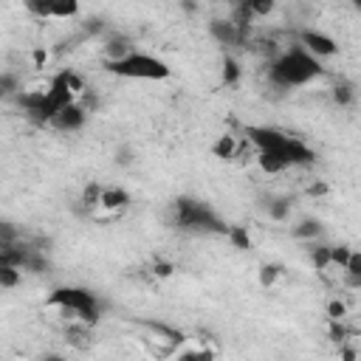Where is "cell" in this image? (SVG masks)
<instances>
[{
  "mask_svg": "<svg viewBox=\"0 0 361 361\" xmlns=\"http://www.w3.org/2000/svg\"><path fill=\"white\" fill-rule=\"evenodd\" d=\"M319 73H322V62L305 45H293L282 51L268 68V79L276 87H302L313 82Z\"/></svg>",
  "mask_w": 361,
  "mask_h": 361,
  "instance_id": "obj_1",
  "label": "cell"
},
{
  "mask_svg": "<svg viewBox=\"0 0 361 361\" xmlns=\"http://www.w3.org/2000/svg\"><path fill=\"white\" fill-rule=\"evenodd\" d=\"M248 141L257 147V152H276L288 161V166H307L316 161V152L302 141V138H293L282 130H274V127H259V124H251L245 130Z\"/></svg>",
  "mask_w": 361,
  "mask_h": 361,
  "instance_id": "obj_2",
  "label": "cell"
},
{
  "mask_svg": "<svg viewBox=\"0 0 361 361\" xmlns=\"http://www.w3.org/2000/svg\"><path fill=\"white\" fill-rule=\"evenodd\" d=\"M172 214H175V226L192 234H228L231 228L217 217V212L209 203L197 197H186V195L172 203Z\"/></svg>",
  "mask_w": 361,
  "mask_h": 361,
  "instance_id": "obj_3",
  "label": "cell"
},
{
  "mask_svg": "<svg viewBox=\"0 0 361 361\" xmlns=\"http://www.w3.org/2000/svg\"><path fill=\"white\" fill-rule=\"evenodd\" d=\"M104 71L118 79H144V82H161V79H169L172 73L164 59L144 51H130L121 59H104Z\"/></svg>",
  "mask_w": 361,
  "mask_h": 361,
  "instance_id": "obj_4",
  "label": "cell"
},
{
  "mask_svg": "<svg viewBox=\"0 0 361 361\" xmlns=\"http://www.w3.org/2000/svg\"><path fill=\"white\" fill-rule=\"evenodd\" d=\"M51 305L62 307V310H71L76 313V319H82L85 324H96L99 316H102V305H99V296L87 288H73V285H65V288H54L51 296H48Z\"/></svg>",
  "mask_w": 361,
  "mask_h": 361,
  "instance_id": "obj_5",
  "label": "cell"
},
{
  "mask_svg": "<svg viewBox=\"0 0 361 361\" xmlns=\"http://www.w3.org/2000/svg\"><path fill=\"white\" fill-rule=\"evenodd\" d=\"M299 45H305L313 56H319V59H327V56H333L336 51H338V45H336V39L330 37V34H324V31H316V28H305L302 34H299Z\"/></svg>",
  "mask_w": 361,
  "mask_h": 361,
  "instance_id": "obj_6",
  "label": "cell"
},
{
  "mask_svg": "<svg viewBox=\"0 0 361 361\" xmlns=\"http://www.w3.org/2000/svg\"><path fill=\"white\" fill-rule=\"evenodd\" d=\"M85 121H87V107L79 104V102H73V104H68L65 110H59V113L54 116L51 127H56V130H62V133H76V130L85 127Z\"/></svg>",
  "mask_w": 361,
  "mask_h": 361,
  "instance_id": "obj_7",
  "label": "cell"
},
{
  "mask_svg": "<svg viewBox=\"0 0 361 361\" xmlns=\"http://www.w3.org/2000/svg\"><path fill=\"white\" fill-rule=\"evenodd\" d=\"M209 31L220 45H237L245 34V25H240L237 20H212Z\"/></svg>",
  "mask_w": 361,
  "mask_h": 361,
  "instance_id": "obj_8",
  "label": "cell"
},
{
  "mask_svg": "<svg viewBox=\"0 0 361 361\" xmlns=\"http://www.w3.org/2000/svg\"><path fill=\"white\" fill-rule=\"evenodd\" d=\"M257 164H259V169L268 172V175H279V172L288 169V161H285L282 155H276V152H259V155H257Z\"/></svg>",
  "mask_w": 361,
  "mask_h": 361,
  "instance_id": "obj_9",
  "label": "cell"
},
{
  "mask_svg": "<svg viewBox=\"0 0 361 361\" xmlns=\"http://www.w3.org/2000/svg\"><path fill=\"white\" fill-rule=\"evenodd\" d=\"M79 14V0H51V17L73 20Z\"/></svg>",
  "mask_w": 361,
  "mask_h": 361,
  "instance_id": "obj_10",
  "label": "cell"
},
{
  "mask_svg": "<svg viewBox=\"0 0 361 361\" xmlns=\"http://www.w3.org/2000/svg\"><path fill=\"white\" fill-rule=\"evenodd\" d=\"M127 203H130V195H127L124 189H118V186L102 192V206H104V209H124Z\"/></svg>",
  "mask_w": 361,
  "mask_h": 361,
  "instance_id": "obj_11",
  "label": "cell"
},
{
  "mask_svg": "<svg viewBox=\"0 0 361 361\" xmlns=\"http://www.w3.org/2000/svg\"><path fill=\"white\" fill-rule=\"evenodd\" d=\"M130 51H133V48H130V39H127V37H110L107 45H104L107 59H121V56H127Z\"/></svg>",
  "mask_w": 361,
  "mask_h": 361,
  "instance_id": "obj_12",
  "label": "cell"
},
{
  "mask_svg": "<svg viewBox=\"0 0 361 361\" xmlns=\"http://www.w3.org/2000/svg\"><path fill=\"white\" fill-rule=\"evenodd\" d=\"M234 149H237V141H234V135H220L217 141H214V147H212V152H214V158H234Z\"/></svg>",
  "mask_w": 361,
  "mask_h": 361,
  "instance_id": "obj_13",
  "label": "cell"
},
{
  "mask_svg": "<svg viewBox=\"0 0 361 361\" xmlns=\"http://www.w3.org/2000/svg\"><path fill=\"white\" fill-rule=\"evenodd\" d=\"M322 234V223L319 220H302L299 226H293V237L299 240H313Z\"/></svg>",
  "mask_w": 361,
  "mask_h": 361,
  "instance_id": "obj_14",
  "label": "cell"
},
{
  "mask_svg": "<svg viewBox=\"0 0 361 361\" xmlns=\"http://www.w3.org/2000/svg\"><path fill=\"white\" fill-rule=\"evenodd\" d=\"M237 79H240V62L234 56H226L223 59V82L226 85H237Z\"/></svg>",
  "mask_w": 361,
  "mask_h": 361,
  "instance_id": "obj_15",
  "label": "cell"
},
{
  "mask_svg": "<svg viewBox=\"0 0 361 361\" xmlns=\"http://www.w3.org/2000/svg\"><path fill=\"white\" fill-rule=\"evenodd\" d=\"M20 274H23V268H17V265H0V285L14 288L20 282Z\"/></svg>",
  "mask_w": 361,
  "mask_h": 361,
  "instance_id": "obj_16",
  "label": "cell"
},
{
  "mask_svg": "<svg viewBox=\"0 0 361 361\" xmlns=\"http://www.w3.org/2000/svg\"><path fill=\"white\" fill-rule=\"evenodd\" d=\"M226 237H228V240H231L237 248H243V251H245V248H251V237H248V231H245L243 226H231Z\"/></svg>",
  "mask_w": 361,
  "mask_h": 361,
  "instance_id": "obj_17",
  "label": "cell"
},
{
  "mask_svg": "<svg viewBox=\"0 0 361 361\" xmlns=\"http://www.w3.org/2000/svg\"><path fill=\"white\" fill-rule=\"evenodd\" d=\"M310 262H313L316 268L333 265V259H330V245H316V248H310Z\"/></svg>",
  "mask_w": 361,
  "mask_h": 361,
  "instance_id": "obj_18",
  "label": "cell"
},
{
  "mask_svg": "<svg viewBox=\"0 0 361 361\" xmlns=\"http://www.w3.org/2000/svg\"><path fill=\"white\" fill-rule=\"evenodd\" d=\"M344 271H347V276H350L353 282H361V251H353V254H350Z\"/></svg>",
  "mask_w": 361,
  "mask_h": 361,
  "instance_id": "obj_19",
  "label": "cell"
},
{
  "mask_svg": "<svg viewBox=\"0 0 361 361\" xmlns=\"http://www.w3.org/2000/svg\"><path fill=\"white\" fill-rule=\"evenodd\" d=\"M23 6L34 17H51V0H23Z\"/></svg>",
  "mask_w": 361,
  "mask_h": 361,
  "instance_id": "obj_20",
  "label": "cell"
},
{
  "mask_svg": "<svg viewBox=\"0 0 361 361\" xmlns=\"http://www.w3.org/2000/svg\"><path fill=\"white\" fill-rule=\"evenodd\" d=\"M0 93H3L6 99L17 96V76H14V73H3V76H0Z\"/></svg>",
  "mask_w": 361,
  "mask_h": 361,
  "instance_id": "obj_21",
  "label": "cell"
},
{
  "mask_svg": "<svg viewBox=\"0 0 361 361\" xmlns=\"http://www.w3.org/2000/svg\"><path fill=\"white\" fill-rule=\"evenodd\" d=\"M350 254H353V251H350L347 245H330V259H333V265H341V268H344L347 259H350Z\"/></svg>",
  "mask_w": 361,
  "mask_h": 361,
  "instance_id": "obj_22",
  "label": "cell"
},
{
  "mask_svg": "<svg viewBox=\"0 0 361 361\" xmlns=\"http://www.w3.org/2000/svg\"><path fill=\"white\" fill-rule=\"evenodd\" d=\"M333 102L336 104H350L353 102V87L350 85H336L333 87Z\"/></svg>",
  "mask_w": 361,
  "mask_h": 361,
  "instance_id": "obj_23",
  "label": "cell"
},
{
  "mask_svg": "<svg viewBox=\"0 0 361 361\" xmlns=\"http://www.w3.org/2000/svg\"><path fill=\"white\" fill-rule=\"evenodd\" d=\"M288 209H290L288 200H274V203H271V217H274V220H282V217L288 214Z\"/></svg>",
  "mask_w": 361,
  "mask_h": 361,
  "instance_id": "obj_24",
  "label": "cell"
},
{
  "mask_svg": "<svg viewBox=\"0 0 361 361\" xmlns=\"http://www.w3.org/2000/svg\"><path fill=\"white\" fill-rule=\"evenodd\" d=\"M276 276H279V268H276V265H262V274H259L262 285H274Z\"/></svg>",
  "mask_w": 361,
  "mask_h": 361,
  "instance_id": "obj_25",
  "label": "cell"
},
{
  "mask_svg": "<svg viewBox=\"0 0 361 361\" xmlns=\"http://www.w3.org/2000/svg\"><path fill=\"white\" fill-rule=\"evenodd\" d=\"M0 234H3V240H0V243H14V240H17V231H14V226H11V223H3V226H0Z\"/></svg>",
  "mask_w": 361,
  "mask_h": 361,
  "instance_id": "obj_26",
  "label": "cell"
},
{
  "mask_svg": "<svg viewBox=\"0 0 361 361\" xmlns=\"http://www.w3.org/2000/svg\"><path fill=\"white\" fill-rule=\"evenodd\" d=\"M327 313H330V319L336 322V319L344 316V305H341V302H330V305H327Z\"/></svg>",
  "mask_w": 361,
  "mask_h": 361,
  "instance_id": "obj_27",
  "label": "cell"
},
{
  "mask_svg": "<svg viewBox=\"0 0 361 361\" xmlns=\"http://www.w3.org/2000/svg\"><path fill=\"white\" fill-rule=\"evenodd\" d=\"M155 274H158V276H169V274H172V265L158 262V265H155Z\"/></svg>",
  "mask_w": 361,
  "mask_h": 361,
  "instance_id": "obj_28",
  "label": "cell"
},
{
  "mask_svg": "<svg viewBox=\"0 0 361 361\" xmlns=\"http://www.w3.org/2000/svg\"><path fill=\"white\" fill-rule=\"evenodd\" d=\"M353 6H355V8H358V11H361V0H353Z\"/></svg>",
  "mask_w": 361,
  "mask_h": 361,
  "instance_id": "obj_29",
  "label": "cell"
}]
</instances>
